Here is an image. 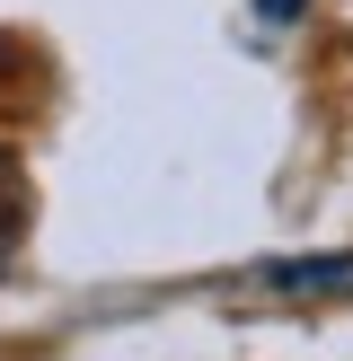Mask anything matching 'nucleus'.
Instances as JSON below:
<instances>
[{"mask_svg":"<svg viewBox=\"0 0 353 361\" xmlns=\"http://www.w3.org/2000/svg\"><path fill=\"white\" fill-rule=\"evenodd\" d=\"M247 282L274 300H353V256H274Z\"/></svg>","mask_w":353,"mask_h":361,"instance_id":"1","label":"nucleus"},{"mask_svg":"<svg viewBox=\"0 0 353 361\" xmlns=\"http://www.w3.org/2000/svg\"><path fill=\"white\" fill-rule=\"evenodd\" d=\"M300 9H309V0H256V18H265V27H292Z\"/></svg>","mask_w":353,"mask_h":361,"instance_id":"3","label":"nucleus"},{"mask_svg":"<svg viewBox=\"0 0 353 361\" xmlns=\"http://www.w3.org/2000/svg\"><path fill=\"white\" fill-rule=\"evenodd\" d=\"M18 212H27V194H18V168L0 159V274H9V256H18Z\"/></svg>","mask_w":353,"mask_h":361,"instance_id":"2","label":"nucleus"}]
</instances>
